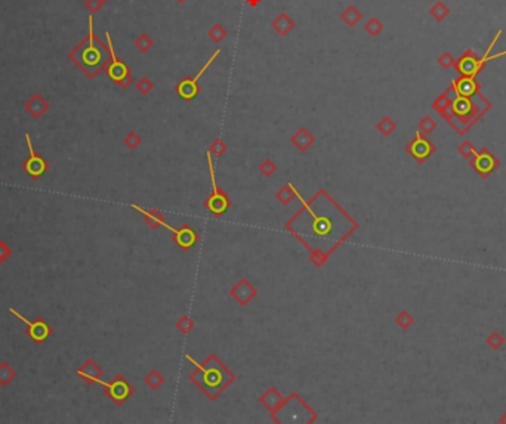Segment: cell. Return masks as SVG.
Segmentation results:
<instances>
[{"mask_svg": "<svg viewBox=\"0 0 506 424\" xmlns=\"http://www.w3.org/2000/svg\"><path fill=\"white\" fill-rule=\"evenodd\" d=\"M88 36L68 52V59L88 78H96L110 61L108 46L99 40L93 30V15L88 18Z\"/></svg>", "mask_w": 506, "mask_h": 424, "instance_id": "1", "label": "cell"}, {"mask_svg": "<svg viewBox=\"0 0 506 424\" xmlns=\"http://www.w3.org/2000/svg\"><path fill=\"white\" fill-rule=\"evenodd\" d=\"M487 108H489L487 101L477 92L475 95L471 96H462V95L456 96L441 114H444L447 120L459 117V120L462 118V120H468V123H474L481 111L482 110L485 111Z\"/></svg>", "mask_w": 506, "mask_h": 424, "instance_id": "2", "label": "cell"}, {"mask_svg": "<svg viewBox=\"0 0 506 424\" xmlns=\"http://www.w3.org/2000/svg\"><path fill=\"white\" fill-rule=\"evenodd\" d=\"M105 39H107V46H108V52H110V61H108V64H107L104 70L105 74L108 76L110 80H113L117 86H120L122 89H128L132 84V81H133L132 74H130V68L126 65V62H123L117 56L110 31L105 33Z\"/></svg>", "mask_w": 506, "mask_h": 424, "instance_id": "3", "label": "cell"}, {"mask_svg": "<svg viewBox=\"0 0 506 424\" xmlns=\"http://www.w3.org/2000/svg\"><path fill=\"white\" fill-rule=\"evenodd\" d=\"M221 49L218 48L216 51L213 52L210 56H209V59L206 61V64L203 65L201 68H200V71L195 74L194 77H185L184 80H181L178 84H176V92H178V95L181 96L182 99L184 101H193L194 99L195 96L198 95V92H200V86H198V80H200V77L208 71L209 68H210V65L213 64L215 62V59L221 55Z\"/></svg>", "mask_w": 506, "mask_h": 424, "instance_id": "4", "label": "cell"}, {"mask_svg": "<svg viewBox=\"0 0 506 424\" xmlns=\"http://www.w3.org/2000/svg\"><path fill=\"white\" fill-rule=\"evenodd\" d=\"M26 142H27V148H28V157L24 160L23 163V170L26 172L27 175L31 178V179L37 180L40 179L48 170H49V163L45 157H42L39 153L34 151V146H33V142H31V138L30 135L26 133Z\"/></svg>", "mask_w": 506, "mask_h": 424, "instance_id": "5", "label": "cell"}, {"mask_svg": "<svg viewBox=\"0 0 506 424\" xmlns=\"http://www.w3.org/2000/svg\"><path fill=\"white\" fill-rule=\"evenodd\" d=\"M9 312L12 313L13 316H16L21 322H24L27 325L26 333L27 335L36 343V345H43L51 335L53 334V328L45 321L43 318H36L34 321H28L26 316H23L19 312H16L13 308H9Z\"/></svg>", "mask_w": 506, "mask_h": 424, "instance_id": "6", "label": "cell"}, {"mask_svg": "<svg viewBox=\"0 0 506 424\" xmlns=\"http://www.w3.org/2000/svg\"><path fill=\"white\" fill-rule=\"evenodd\" d=\"M96 383H101V385L104 386V392L107 393V396L111 399L114 404H117V405H122L126 399L129 398L130 393H132V387H130L129 383L122 375L114 377V380L111 383H104L101 378Z\"/></svg>", "mask_w": 506, "mask_h": 424, "instance_id": "7", "label": "cell"}, {"mask_svg": "<svg viewBox=\"0 0 506 424\" xmlns=\"http://www.w3.org/2000/svg\"><path fill=\"white\" fill-rule=\"evenodd\" d=\"M24 110L34 120H39L51 110V103H49V101H46L40 93H34L26 101Z\"/></svg>", "mask_w": 506, "mask_h": 424, "instance_id": "8", "label": "cell"}, {"mask_svg": "<svg viewBox=\"0 0 506 424\" xmlns=\"http://www.w3.org/2000/svg\"><path fill=\"white\" fill-rule=\"evenodd\" d=\"M477 55L474 53L472 51H467L457 61L454 67L457 68V71L465 76V77H474L480 73L478 71V67H477Z\"/></svg>", "mask_w": 506, "mask_h": 424, "instance_id": "9", "label": "cell"}, {"mask_svg": "<svg viewBox=\"0 0 506 424\" xmlns=\"http://www.w3.org/2000/svg\"><path fill=\"white\" fill-rule=\"evenodd\" d=\"M407 151L413 155L417 161H423V160H427L429 155L432 154L434 146H432V143L427 138H423L420 133H417L415 141H412V143L407 146Z\"/></svg>", "mask_w": 506, "mask_h": 424, "instance_id": "10", "label": "cell"}, {"mask_svg": "<svg viewBox=\"0 0 506 424\" xmlns=\"http://www.w3.org/2000/svg\"><path fill=\"white\" fill-rule=\"evenodd\" d=\"M77 375L85 380L88 385H93L99 380V377L103 375V370L98 367L96 362H93L92 359H88L80 368L77 370Z\"/></svg>", "mask_w": 506, "mask_h": 424, "instance_id": "11", "label": "cell"}, {"mask_svg": "<svg viewBox=\"0 0 506 424\" xmlns=\"http://www.w3.org/2000/svg\"><path fill=\"white\" fill-rule=\"evenodd\" d=\"M271 27H273V30L278 34V36H280V37H286V36H287V34L296 27V24H295V21H293L287 13L280 12L273 19Z\"/></svg>", "mask_w": 506, "mask_h": 424, "instance_id": "12", "label": "cell"}, {"mask_svg": "<svg viewBox=\"0 0 506 424\" xmlns=\"http://www.w3.org/2000/svg\"><path fill=\"white\" fill-rule=\"evenodd\" d=\"M453 88L456 92L462 96H471L478 92V83L475 81L474 77H460L453 83Z\"/></svg>", "mask_w": 506, "mask_h": 424, "instance_id": "13", "label": "cell"}, {"mask_svg": "<svg viewBox=\"0 0 506 424\" xmlns=\"http://www.w3.org/2000/svg\"><path fill=\"white\" fill-rule=\"evenodd\" d=\"M474 167L477 168L480 173H482V175H487V173H490L496 167V160H494V157L490 153L482 151L480 154L475 155V158H474Z\"/></svg>", "mask_w": 506, "mask_h": 424, "instance_id": "14", "label": "cell"}, {"mask_svg": "<svg viewBox=\"0 0 506 424\" xmlns=\"http://www.w3.org/2000/svg\"><path fill=\"white\" fill-rule=\"evenodd\" d=\"M314 141H315L314 136H312L311 133H310L305 128H300L298 132L292 136L293 145H295L298 150H300V151H307V150L311 146L312 143H314Z\"/></svg>", "mask_w": 506, "mask_h": 424, "instance_id": "15", "label": "cell"}, {"mask_svg": "<svg viewBox=\"0 0 506 424\" xmlns=\"http://www.w3.org/2000/svg\"><path fill=\"white\" fill-rule=\"evenodd\" d=\"M340 19H342L343 24H347V26L352 28L363 19V13L360 12V9H357V6L350 5L343 12L340 13Z\"/></svg>", "mask_w": 506, "mask_h": 424, "instance_id": "16", "label": "cell"}, {"mask_svg": "<svg viewBox=\"0 0 506 424\" xmlns=\"http://www.w3.org/2000/svg\"><path fill=\"white\" fill-rule=\"evenodd\" d=\"M15 377H16V371L13 370L12 365L6 361L0 362V386L2 387L8 386Z\"/></svg>", "mask_w": 506, "mask_h": 424, "instance_id": "17", "label": "cell"}, {"mask_svg": "<svg viewBox=\"0 0 506 424\" xmlns=\"http://www.w3.org/2000/svg\"><path fill=\"white\" fill-rule=\"evenodd\" d=\"M209 208L215 213V215H222V211L228 207V201L224 198V197H221L219 194H218V191H215V194L210 197V200H209Z\"/></svg>", "mask_w": 506, "mask_h": 424, "instance_id": "18", "label": "cell"}, {"mask_svg": "<svg viewBox=\"0 0 506 424\" xmlns=\"http://www.w3.org/2000/svg\"><path fill=\"white\" fill-rule=\"evenodd\" d=\"M208 36L210 37V40H212L213 43L219 45V43H222L224 40L227 39V36H228V30L222 26L221 23H218V24H213V26L210 27Z\"/></svg>", "mask_w": 506, "mask_h": 424, "instance_id": "19", "label": "cell"}, {"mask_svg": "<svg viewBox=\"0 0 506 424\" xmlns=\"http://www.w3.org/2000/svg\"><path fill=\"white\" fill-rule=\"evenodd\" d=\"M133 45H135V48L141 52V53H147V52H150L154 48V40L151 39L150 34L143 33V34H139L136 39L133 40Z\"/></svg>", "mask_w": 506, "mask_h": 424, "instance_id": "20", "label": "cell"}, {"mask_svg": "<svg viewBox=\"0 0 506 424\" xmlns=\"http://www.w3.org/2000/svg\"><path fill=\"white\" fill-rule=\"evenodd\" d=\"M383 24H382V21L379 19V18H376V16H372L366 24H364V31L369 34V36H372V37H376V36H379L382 31H383Z\"/></svg>", "mask_w": 506, "mask_h": 424, "instance_id": "21", "label": "cell"}, {"mask_svg": "<svg viewBox=\"0 0 506 424\" xmlns=\"http://www.w3.org/2000/svg\"><path fill=\"white\" fill-rule=\"evenodd\" d=\"M431 15L437 19V21H442L449 13H450V9L442 3V2H437L432 8H431Z\"/></svg>", "mask_w": 506, "mask_h": 424, "instance_id": "22", "label": "cell"}, {"mask_svg": "<svg viewBox=\"0 0 506 424\" xmlns=\"http://www.w3.org/2000/svg\"><path fill=\"white\" fill-rule=\"evenodd\" d=\"M395 123L391 120L390 117H383L379 123H377V130L382 133V135H385V136H388V135H391L394 130H395Z\"/></svg>", "mask_w": 506, "mask_h": 424, "instance_id": "23", "label": "cell"}, {"mask_svg": "<svg viewBox=\"0 0 506 424\" xmlns=\"http://www.w3.org/2000/svg\"><path fill=\"white\" fill-rule=\"evenodd\" d=\"M136 89L139 90L143 95H148L151 90L154 89V83L151 81V78H148V77L139 78V80H138V83H136Z\"/></svg>", "mask_w": 506, "mask_h": 424, "instance_id": "24", "label": "cell"}, {"mask_svg": "<svg viewBox=\"0 0 506 424\" xmlns=\"http://www.w3.org/2000/svg\"><path fill=\"white\" fill-rule=\"evenodd\" d=\"M139 143H141V138H139V135L135 133V132H130V133H128V135L125 136V145H126L129 150H135Z\"/></svg>", "mask_w": 506, "mask_h": 424, "instance_id": "25", "label": "cell"}, {"mask_svg": "<svg viewBox=\"0 0 506 424\" xmlns=\"http://www.w3.org/2000/svg\"><path fill=\"white\" fill-rule=\"evenodd\" d=\"M437 128V123L431 118V117H425V118H422V121L419 123V129H420V132L422 133H431L434 129Z\"/></svg>", "mask_w": 506, "mask_h": 424, "instance_id": "26", "label": "cell"}, {"mask_svg": "<svg viewBox=\"0 0 506 424\" xmlns=\"http://www.w3.org/2000/svg\"><path fill=\"white\" fill-rule=\"evenodd\" d=\"M105 3L103 2V0H85V8L89 11V12L92 13V15H95L96 12H99L101 9H103V6H104Z\"/></svg>", "mask_w": 506, "mask_h": 424, "instance_id": "27", "label": "cell"}, {"mask_svg": "<svg viewBox=\"0 0 506 424\" xmlns=\"http://www.w3.org/2000/svg\"><path fill=\"white\" fill-rule=\"evenodd\" d=\"M438 64L441 65L442 68H450V67H454L456 59H454L453 55L450 52H444L442 55H440V58H438Z\"/></svg>", "mask_w": 506, "mask_h": 424, "instance_id": "28", "label": "cell"}, {"mask_svg": "<svg viewBox=\"0 0 506 424\" xmlns=\"http://www.w3.org/2000/svg\"><path fill=\"white\" fill-rule=\"evenodd\" d=\"M225 151H227V145L224 143L222 139H216V141L212 143V146H210V153L213 155H216V157H221Z\"/></svg>", "mask_w": 506, "mask_h": 424, "instance_id": "29", "label": "cell"}, {"mask_svg": "<svg viewBox=\"0 0 506 424\" xmlns=\"http://www.w3.org/2000/svg\"><path fill=\"white\" fill-rule=\"evenodd\" d=\"M11 256H12V250L0 238V263H5Z\"/></svg>", "mask_w": 506, "mask_h": 424, "instance_id": "30", "label": "cell"}, {"mask_svg": "<svg viewBox=\"0 0 506 424\" xmlns=\"http://www.w3.org/2000/svg\"><path fill=\"white\" fill-rule=\"evenodd\" d=\"M450 105V101H449V98L446 96V95H442V96H440L435 102H434V108L437 110V111H440V113H442L447 107Z\"/></svg>", "mask_w": 506, "mask_h": 424, "instance_id": "31", "label": "cell"}, {"mask_svg": "<svg viewBox=\"0 0 506 424\" xmlns=\"http://www.w3.org/2000/svg\"><path fill=\"white\" fill-rule=\"evenodd\" d=\"M191 240V241H195V235L193 234L191 231H188V229H185L184 232H179V235H178V243L181 245H187V243H185V240Z\"/></svg>", "mask_w": 506, "mask_h": 424, "instance_id": "32", "label": "cell"}, {"mask_svg": "<svg viewBox=\"0 0 506 424\" xmlns=\"http://www.w3.org/2000/svg\"><path fill=\"white\" fill-rule=\"evenodd\" d=\"M274 170H275V166H274L273 161H270V160H265V161L260 164V172H262L264 175H267V176L273 175Z\"/></svg>", "mask_w": 506, "mask_h": 424, "instance_id": "33", "label": "cell"}, {"mask_svg": "<svg viewBox=\"0 0 506 424\" xmlns=\"http://www.w3.org/2000/svg\"><path fill=\"white\" fill-rule=\"evenodd\" d=\"M460 153L465 155V157H469L471 154H474V148L471 146V143H469V142H465V143L460 146Z\"/></svg>", "mask_w": 506, "mask_h": 424, "instance_id": "34", "label": "cell"}, {"mask_svg": "<svg viewBox=\"0 0 506 424\" xmlns=\"http://www.w3.org/2000/svg\"><path fill=\"white\" fill-rule=\"evenodd\" d=\"M246 2H247V5H249V6H252V8H258L262 0H246Z\"/></svg>", "mask_w": 506, "mask_h": 424, "instance_id": "35", "label": "cell"}, {"mask_svg": "<svg viewBox=\"0 0 506 424\" xmlns=\"http://www.w3.org/2000/svg\"><path fill=\"white\" fill-rule=\"evenodd\" d=\"M176 2H178V3H185L187 0H176Z\"/></svg>", "mask_w": 506, "mask_h": 424, "instance_id": "36", "label": "cell"}, {"mask_svg": "<svg viewBox=\"0 0 506 424\" xmlns=\"http://www.w3.org/2000/svg\"><path fill=\"white\" fill-rule=\"evenodd\" d=\"M103 2H104V3H107V2H108V0H103Z\"/></svg>", "mask_w": 506, "mask_h": 424, "instance_id": "37", "label": "cell"}, {"mask_svg": "<svg viewBox=\"0 0 506 424\" xmlns=\"http://www.w3.org/2000/svg\"><path fill=\"white\" fill-rule=\"evenodd\" d=\"M0 179H2V175H0Z\"/></svg>", "mask_w": 506, "mask_h": 424, "instance_id": "38", "label": "cell"}]
</instances>
